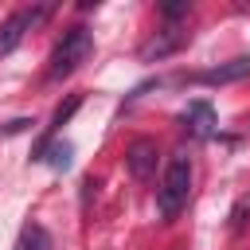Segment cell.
<instances>
[{"instance_id":"cell-14","label":"cell","mask_w":250,"mask_h":250,"mask_svg":"<svg viewBox=\"0 0 250 250\" xmlns=\"http://www.w3.org/2000/svg\"><path fill=\"white\" fill-rule=\"evenodd\" d=\"M160 12H164L168 20H176V16H188V12H191V4H188V0H180V4H160Z\"/></svg>"},{"instance_id":"cell-13","label":"cell","mask_w":250,"mask_h":250,"mask_svg":"<svg viewBox=\"0 0 250 250\" xmlns=\"http://www.w3.org/2000/svg\"><path fill=\"white\" fill-rule=\"evenodd\" d=\"M31 125H35L31 117H16V121H8V125L0 129V137H12V133H23V129H31Z\"/></svg>"},{"instance_id":"cell-8","label":"cell","mask_w":250,"mask_h":250,"mask_svg":"<svg viewBox=\"0 0 250 250\" xmlns=\"http://www.w3.org/2000/svg\"><path fill=\"white\" fill-rule=\"evenodd\" d=\"M23 31H27V16H23V12H12V16L0 23V59H4V55H12V51L20 47Z\"/></svg>"},{"instance_id":"cell-4","label":"cell","mask_w":250,"mask_h":250,"mask_svg":"<svg viewBox=\"0 0 250 250\" xmlns=\"http://www.w3.org/2000/svg\"><path fill=\"white\" fill-rule=\"evenodd\" d=\"M242 78H250V55L230 59V62H219L211 70H199L191 82H199V86H227V82H242Z\"/></svg>"},{"instance_id":"cell-1","label":"cell","mask_w":250,"mask_h":250,"mask_svg":"<svg viewBox=\"0 0 250 250\" xmlns=\"http://www.w3.org/2000/svg\"><path fill=\"white\" fill-rule=\"evenodd\" d=\"M188 195H191V156L188 152H176L164 168V180L156 188V207H160V219H176L184 207H188Z\"/></svg>"},{"instance_id":"cell-10","label":"cell","mask_w":250,"mask_h":250,"mask_svg":"<svg viewBox=\"0 0 250 250\" xmlns=\"http://www.w3.org/2000/svg\"><path fill=\"white\" fill-rule=\"evenodd\" d=\"M78 109H82V94H70V98H66V102L55 109V117H51V129H62V125H66V121H70Z\"/></svg>"},{"instance_id":"cell-5","label":"cell","mask_w":250,"mask_h":250,"mask_svg":"<svg viewBox=\"0 0 250 250\" xmlns=\"http://www.w3.org/2000/svg\"><path fill=\"white\" fill-rule=\"evenodd\" d=\"M125 168H129L137 180H148V176L156 172V141L137 137V141L125 148Z\"/></svg>"},{"instance_id":"cell-12","label":"cell","mask_w":250,"mask_h":250,"mask_svg":"<svg viewBox=\"0 0 250 250\" xmlns=\"http://www.w3.org/2000/svg\"><path fill=\"white\" fill-rule=\"evenodd\" d=\"M246 215H250V195H246V199H238V203L230 207V227L238 230V227L246 223Z\"/></svg>"},{"instance_id":"cell-11","label":"cell","mask_w":250,"mask_h":250,"mask_svg":"<svg viewBox=\"0 0 250 250\" xmlns=\"http://www.w3.org/2000/svg\"><path fill=\"white\" fill-rule=\"evenodd\" d=\"M51 12H55V0H47V4H35V8H23V16H27V31L43 27V23L51 20Z\"/></svg>"},{"instance_id":"cell-2","label":"cell","mask_w":250,"mask_h":250,"mask_svg":"<svg viewBox=\"0 0 250 250\" xmlns=\"http://www.w3.org/2000/svg\"><path fill=\"white\" fill-rule=\"evenodd\" d=\"M90 51H94V35H90V27H82V23L66 27L62 39L55 43V51H51V66H47V74H51V78H66V74H74V70L90 59Z\"/></svg>"},{"instance_id":"cell-9","label":"cell","mask_w":250,"mask_h":250,"mask_svg":"<svg viewBox=\"0 0 250 250\" xmlns=\"http://www.w3.org/2000/svg\"><path fill=\"white\" fill-rule=\"evenodd\" d=\"M16 250H51V234H47V227H39V223H27V227L20 230V242H16Z\"/></svg>"},{"instance_id":"cell-7","label":"cell","mask_w":250,"mask_h":250,"mask_svg":"<svg viewBox=\"0 0 250 250\" xmlns=\"http://www.w3.org/2000/svg\"><path fill=\"white\" fill-rule=\"evenodd\" d=\"M70 145L66 141H39L35 145V152H31V160H43V164H51L55 172H66L70 168Z\"/></svg>"},{"instance_id":"cell-6","label":"cell","mask_w":250,"mask_h":250,"mask_svg":"<svg viewBox=\"0 0 250 250\" xmlns=\"http://www.w3.org/2000/svg\"><path fill=\"white\" fill-rule=\"evenodd\" d=\"M184 125H188V133H191V137H199V141L215 137V125H219V121H215V105H211V102H203V98H199V102H191V105L184 109Z\"/></svg>"},{"instance_id":"cell-3","label":"cell","mask_w":250,"mask_h":250,"mask_svg":"<svg viewBox=\"0 0 250 250\" xmlns=\"http://www.w3.org/2000/svg\"><path fill=\"white\" fill-rule=\"evenodd\" d=\"M184 43H188V31H180V27H164V31H156V35L141 47V62H160V59L176 55Z\"/></svg>"}]
</instances>
